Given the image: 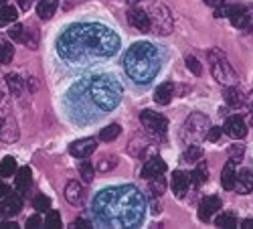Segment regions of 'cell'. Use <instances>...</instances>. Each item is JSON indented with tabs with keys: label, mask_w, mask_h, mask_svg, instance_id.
Returning <instances> with one entry per match:
<instances>
[{
	"label": "cell",
	"mask_w": 253,
	"mask_h": 229,
	"mask_svg": "<svg viewBox=\"0 0 253 229\" xmlns=\"http://www.w3.org/2000/svg\"><path fill=\"white\" fill-rule=\"evenodd\" d=\"M120 134H122L120 124H110V126H105V128L99 132V140H103V142H114Z\"/></svg>",
	"instance_id": "obj_31"
},
{
	"label": "cell",
	"mask_w": 253,
	"mask_h": 229,
	"mask_svg": "<svg viewBox=\"0 0 253 229\" xmlns=\"http://www.w3.org/2000/svg\"><path fill=\"white\" fill-rule=\"evenodd\" d=\"M209 118L203 116V114H193L184 122L182 126V140L186 144H197L199 140L207 138V132H209Z\"/></svg>",
	"instance_id": "obj_6"
},
{
	"label": "cell",
	"mask_w": 253,
	"mask_h": 229,
	"mask_svg": "<svg viewBox=\"0 0 253 229\" xmlns=\"http://www.w3.org/2000/svg\"><path fill=\"white\" fill-rule=\"evenodd\" d=\"M235 181H237V162L235 158H229V162L223 166V173H221V186L225 191H233Z\"/></svg>",
	"instance_id": "obj_14"
},
{
	"label": "cell",
	"mask_w": 253,
	"mask_h": 229,
	"mask_svg": "<svg viewBox=\"0 0 253 229\" xmlns=\"http://www.w3.org/2000/svg\"><path fill=\"white\" fill-rule=\"evenodd\" d=\"M146 150H148V140H146L144 136H136V138L128 144V154H132L134 158L144 156Z\"/></svg>",
	"instance_id": "obj_24"
},
{
	"label": "cell",
	"mask_w": 253,
	"mask_h": 229,
	"mask_svg": "<svg viewBox=\"0 0 253 229\" xmlns=\"http://www.w3.org/2000/svg\"><path fill=\"white\" fill-rule=\"evenodd\" d=\"M205 4H209V6H221V4H225V0H205Z\"/></svg>",
	"instance_id": "obj_47"
},
{
	"label": "cell",
	"mask_w": 253,
	"mask_h": 229,
	"mask_svg": "<svg viewBox=\"0 0 253 229\" xmlns=\"http://www.w3.org/2000/svg\"><path fill=\"white\" fill-rule=\"evenodd\" d=\"M217 225L219 227H237V219L231 213H223L217 217Z\"/></svg>",
	"instance_id": "obj_38"
},
{
	"label": "cell",
	"mask_w": 253,
	"mask_h": 229,
	"mask_svg": "<svg viewBox=\"0 0 253 229\" xmlns=\"http://www.w3.org/2000/svg\"><path fill=\"white\" fill-rule=\"evenodd\" d=\"M41 225H43V221H41V217H39V215H33V217H29V219H27V227H31V229L41 227Z\"/></svg>",
	"instance_id": "obj_43"
},
{
	"label": "cell",
	"mask_w": 253,
	"mask_h": 229,
	"mask_svg": "<svg viewBox=\"0 0 253 229\" xmlns=\"http://www.w3.org/2000/svg\"><path fill=\"white\" fill-rule=\"evenodd\" d=\"M231 25L237 27V29H251L253 27V8H245L237 14V16H231Z\"/></svg>",
	"instance_id": "obj_22"
},
{
	"label": "cell",
	"mask_w": 253,
	"mask_h": 229,
	"mask_svg": "<svg viewBox=\"0 0 253 229\" xmlns=\"http://www.w3.org/2000/svg\"><path fill=\"white\" fill-rule=\"evenodd\" d=\"M33 207H35V211H49L51 209V199L47 195H37L35 201H33Z\"/></svg>",
	"instance_id": "obj_36"
},
{
	"label": "cell",
	"mask_w": 253,
	"mask_h": 229,
	"mask_svg": "<svg viewBox=\"0 0 253 229\" xmlns=\"http://www.w3.org/2000/svg\"><path fill=\"white\" fill-rule=\"evenodd\" d=\"M120 49V37L97 23H77L63 31L57 41L59 55L75 65H87L91 61L108 59Z\"/></svg>",
	"instance_id": "obj_1"
},
{
	"label": "cell",
	"mask_w": 253,
	"mask_h": 229,
	"mask_svg": "<svg viewBox=\"0 0 253 229\" xmlns=\"http://www.w3.org/2000/svg\"><path fill=\"white\" fill-rule=\"evenodd\" d=\"M164 171H166V162L160 156H152V158H148L144 162L142 171H140V177L150 181V179H154L158 175H164Z\"/></svg>",
	"instance_id": "obj_13"
},
{
	"label": "cell",
	"mask_w": 253,
	"mask_h": 229,
	"mask_svg": "<svg viewBox=\"0 0 253 229\" xmlns=\"http://www.w3.org/2000/svg\"><path fill=\"white\" fill-rule=\"evenodd\" d=\"M249 124L253 126V110H251V116H249Z\"/></svg>",
	"instance_id": "obj_52"
},
{
	"label": "cell",
	"mask_w": 253,
	"mask_h": 229,
	"mask_svg": "<svg viewBox=\"0 0 253 229\" xmlns=\"http://www.w3.org/2000/svg\"><path fill=\"white\" fill-rule=\"evenodd\" d=\"M235 189L239 195H247L253 191V173L249 169H241L237 173V181H235Z\"/></svg>",
	"instance_id": "obj_18"
},
{
	"label": "cell",
	"mask_w": 253,
	"mask_h": 229,
	"mask_svg": "<svg viewBox=\"0 0 253 229\" xmlns=\"http://www.w3.org/2000/svg\"><path fill=\"white\" fill-rule=\"evenodd\" d=\"M150 209H152V213L156 215V213H160V203L156 201V199H152V203H150Z\"/></svg>",
	"instance_id": "obj_48"
},
{
	"label": "cell",
	"mask_w": 253,
	"mask_h": 229,
	"mask_svg": "<svg viewBox=\"0 0 253 229\" xmlns=\"http://www.w3.org/2000/svg\"><path fill=\"white\" fill-rule=\"evenodd\" d=\"M221 134H223V130H221L219 126H211L209 132H207V140H209V142H217V140L221 138Z\"/></svg>",
	"instance_id": "obj_40"
},
{
	"label": "cell",
	"mask_w": 253,
	"mask_h": 229,
	"mask_svg": "<svg viewBox=\"0 0 253 229\" xmlns=\"http://www.w3.org/2000/svg\"><path fill=\"white\" fill-rule=\"evenodd\" d=\"M6 4V0H0V6H4Z\"/></svg>",
	"instance_id": "obj_54"
},
{
	"label": "cell",
	"mask_w": 253,
	"mask_h": 229,
	"mask_svg": "<svg viewBox=\"0 0 253 229\" xmlns=\"http://www.w3.org/2000/svg\"><path fill=\"white\" fill-rule=\"evenodd\" d=\"M229 156L231 158H241L243 156V146L241 144H233V146L229 148Z\"/></svg>",
	"instance_id": "obj_42"
},
{
	"label": "cell",
	"mask_w": 253,
	"mask_h": 229,
	"mask_svg": "<svg viewBox=\"0 0 253 229\" xmlns=\"http://www.w3.org/2000/svg\"><path fill=\"white\" fill-rule=\"evenodd\" d=\"M209 65H211V73H213L215 81L221 86L229 88V86H237V71L233 69V65L229 63L227 55L221 49H211L209 51Z\"/></svg>",
	"instance_id": "obj_5"
},
{
	"label": "cell",
	"mask_w": 253,
	"mask_h": 229,
	"mask_svg": "<svg viewBox=\"0 0 253 229\" xmlns=\"http://www.w3.org/2000/svg\"><path fill=\"white\" fill-rule=\"evenodd\" d=\"M170 186H172V193H174L178 199H182V197L186 195V191H188V186H191V179H188V175L182 173V171H174V173H172V183H170Z\"/></svg>",
	"instance_id": "obj_16"
},
{
	"label": "cell",
	"mask_w": 253,
	"mask_h": 229,
	"mask_svg": "<svg viewBox=\"0 0 253 229\" xmlns=\"http://www.w3.org/2000/svg\"><path fill=\"white\" fill-rule=\"evenodd\" d=\"M245 101H247V106H249V110H253V90H251V93L247 95V99H245Z\"/></svg>",
	"instance_id": "obj_50"
},
{
	"label": "cell",
	"mask_w": 253,
	"mask_h": 229,
	"mask_svg": "<svg viewBox=\"0 0 253 229\" xmlns=\"http://www.w3.org/2000/svg\"><path fill=\"white\" fill-rule=\"evenodd\" d=\"M223 132H225L229 138H233V140H241V138L247 136V124H245L243 118L233 116V118H229V120L225 122Z\"/></svg>",
	"instance_id": "obj_10"
},
{
	"label": "cell",
	"mask_w": 253,
	"mask_h": 229,
	"mask_svg": "<svg viewBox=\"0 0 253 229\" xmlns=\"http://www.w3.org/2000/svg\"><path fill=\"white\" fill-rule=\"evenodd\" d=\"M0 138L4 142H14L18 138V130H16V122L12 118H6V122L2 124V130H0Z\"/></svg>",
	"instance_id": "obj_26"
},
{
	"label": "cell",
	"mask_w": 253,
	"mask_h": 229,
	"mask_svg": "<svg viewBox=\"0 0 253 229\" xmlns=\"http://www.w3.org/2000/svg\"><path fill=\"white\" fill-rule=\"evenodd\" d=\"M201 156H203V148L199 146V144H188V148L182 154V158L186 162H197V160H201Z\"/></svg>",
	"instance_id": "obj_33"
},
{
	"label": "cell",
	"mask_w": 253,
	"mask_h": 229,
	"mask_svg": "<svg viewBox=\"0 0 253 229\" xmlns=\"http://www.w3.org/2000/svg\"><path fill=\"white\" fill-rule=\"evenodd\" d=\"M14 57V47L8 39H0V65H8Z\"/></svg>",
	"instance_id": "obj_28"
},
{
	"label": "cell",
	"mask_w": 253,
	"mask_h": 229,
	"mask_svg": "<svg viewBox=\"0 0 253 229\" xmlns=\"http://www.w3.org/2000/svg\"><path fill=\"white\" fill-rule=\"evenodd\" d=\"M124 69L136 83L146 86L160 71V53L152 43H134L124 55Z\"/></svg>",
	"instance_id": "obj_3"
},
{
	"label": "cell",
	"mask_w": 253,
	"mask_h": 229,
	"mask_svg": "<svg viewBox=\"0 0 253 229\" xmlns=\"http://www.w3.org/2000/svg\"><path fill=\"white\" fill-rule=\"evenodd\" d=\"M71 227H79V229H83V227H91V223L85 221V219H75V221L71 223Z\"/></svg>",
	"instance_id": "obj_45"
},
{
	"label": "cell",
	"mask_w": 253,
	"mask_h": 229,
	"mask_svg": "<svg viewBox=\"0 0 253 229\" xmlns=\"http://www.w3.org/2000/svg\"><path fill=\"white\" fill-rule=\"evenodd\" d=\"M16 8L14 6H0V27H6V25H10V23H14L16 20Z\"/></svg>",
	"instance_id": "obj_32"
},
{
	"label": "cell",
	"mask_w": 253,
	"mask_h": 229,
	"mask_svg": "<svg viewBox=\"0 0 253 229\" xmlns=\"http://www.w3.org/2000/svg\"><path fill=\"white\" fill-rule=\"evenodd\" d=\"M172 95H174V86L172 81H164L154 90V101L160 103V106H168L172 101Z\"/></svg>",
	"instance_id": "obj_17"
},
{
	"label": "cell",
	"mask_w": 253,
	"mask_h": 229,
	"mask_svg": "<svg viewBox=\"0 0 253 229\" xmlns=\"http://www.w3.org/2000/svg\"><path fill=\"white\" fill-rule=\"evenodd\" d=\"M23 31H25V27H23V25H14V27L10 29L8 37H10L12 41H18V43H20V39H23Z\"/></svg>",
	"instance_id": "obj_41"
},
{
	"label": "cell",
	"mask_w": 253,
	"mask_h": 229,
	"mask_svg": "<svg viewBox=\"0 0 253 229\" xmlns=\"http://www.w3.org/2000/svg\"><path fill=\"white\" fill-rule=\"evenodd\" d=\"M33 2H35V0H16V4H18V8L20 10H31V6H33Z\"/></svg>",
	"instance_id": "obj_44"
},
{
	"label": "cell",
	"mask_w": 253,
	"mask_h": 229,
	"mask_svg": "<svg viewBox=\"0 0 253 229\" xmlns=\"http://www.w3.org/2000/svg\"><path fill=\"white\" fill-rule=\"evenodd\" d=\"M150 16V31H156L158 35H168L172 31V16L164 4L154 2L150 10H146Z\"/></svg>",
	"instance_id": "obj_7"
},
{
	"label": "cell",
	"mask_w": 253,
	"mask_h": 229,
	"mask_svg": "<svg viewBox=\"0 0 253 229\" xmlns=\"http://www.w3.org/2000/svg\"><path fill=\"white\" fill-rule=\"evenodd\" d=\"M188 179H191V183L197 186V184H203V183H207V179H209V169H207V162H203V160H199L197 162V169L188 175Z\"/></svg>",
	"instance_id": "obj_27"
},
{
	"label": "cell",
	"mask_w": 253,
	"mask_h": 229,
	"mask_svg": "<svg viewBox=\"0 0 253 229\" xmlns=\"http://www.w3.org/2000/svg\"><path fill=\"white\" fill-rule=\"evenodd\" d=\"M128 23H130L134 29L142 31V33H148V31H150V16H148V12L142 10V8H130V12H128Z\"/></svg>",
	"instance_id": "obj_15"
},
{
	"label": "cell",
	"mask_w": 253,
	"mask_h": 229,
	"mask_svg": "<svg viewBox=\"0 0 253 229\" xmlns=\"http://www.w3.org/2000/svg\"><path fill=\"white\" fill-rule=\"evenodd\" d=\"M89 97L93 103L103 110V112H112L120 106L122 101V86L120 81L112 75H97L91 79L89 86Z\"/></svg>",
	"instance_id": "obj_4"
},
{
	"label": "cell",
	"mask_w": 253,
	"mask_h": 229,
	"mask_svg": "<svg viewBox=\"0 0 253 229\" xmlns=\"http://www.w3.org/2000/svg\"><path fill=\"white\" fill-rule=\"evenodd\" d=\"M217 211H221V199L217 195H209L199 205V219L201 221H209Z\"/></svg>",
	"instance_id": "obj_12"
},
{
	"label": "cell",
	"mask_w": 253,
	"mask_h": 229,
	"mask_svg": "<svg viewBox=\"0 0 253 229\" xmlns=\"http://www.w3.org/2000/svg\"><path fill=\"white\" fill-rule=\"evenodd\" d=\"M0 229H18V225L14 221H4V223H0Z\"/></svg>",
	"instance_id": "obj_46"
},
{
	"label": "cell",
	"mask_w": 253,
	"mask_h": 229,
	"mask_svg": "<svg viewBox=\"0 0 253 229\" xmlns=\"http://www.w3.org/2000/svg\"><path fill=\"white\" fill-rule=\"evenodd\" d=\"M225 101H227L229 108H241L245 103V95L237 86H229L225 90Z\"/></svg>",
	"instance_id": "obj_21"
},
{
	"label": "cell",
	"mask_w": 253,
	"mask_h": 229,
	"mask_svg": "<svg viewBox=\"0 0 253 229\" xmlns=\"http://www.w3.org/2000/svg\"><path fill=\"white\" fill-rule=\"evenodd\" d=\"M93 209L99 225L136 227L144 219L146 201L136 186H110L95 197Z\"/></svg>",
	"instance_id": "obj_2"
},
{
	"label": "cell",
	"mask_w": 253,
	"mask_h": 229,
	"mask_svg": "<svg viewBox=\"0 0 253 229\" xmlns=\"http://www.w3.org/2000/svg\"><path fill=\"white\" fill-rule=\"evenodd\" d=\"M128 2H130V4H136V2H140V0H128Z\"/></svg>",
	"instance_id": "obj_53"
},
{
	"label": "cell",
	"mask_w": 253,
	"mask_h": 229,
	"mask_svg": "<svg viewBox=\"0 0 253 229\" xmlns=\"http://www.w3.org/2000/svg\"><path fill=\"white\" fill-rule=\"evenodd\" d=\"M31 181H33V173L29 166H23V169L16 171V179H14V186L20 195H27V191L31 189Z\"/></svg>",
	"instance_id": "obj_19"
},
{
	"label": "cell",
	"mask_w": 253,
	"mask_h": 229,
	"mask_svg": "<svg viewBox=\"0 0 253 229\" xmlns=\"http://www.w3.org/2000/svg\"><path fill=\"white\" fill-rule=\"evenodd\" d=\"M95 148H97L95 138H81V140H75L69 146V154L75 158H87L89 154L95 152Z\"/></svg>",
	"instance_id": "obj_9"
},
{
	"label": "cell",
	"mask_w": 253,
	"mask_h": 229,
	"mask_svg": "<svg viewBox=\"0 0 253 229\" xmlns=\"http://www.w3.org/2000/svg\"><path fill=\"white\" fill-rule=\"evenodd\" d=\"M118 166V156L116 154H108V156H101L97 160V171L99 173H110Z\"/></svg>",
	"instance_id": "obj_30"
},
{
	"label": "cell",
	"mask_w": 253,
	"mask_h": 229,
	"mask_svg": "<svg viewBox=\"0 0 253 229\" xmlns=\"http://www.w3.org/2000/svg\"><path fill=\"white\" fill-rule=\"evenodd\" d=\"M16 171H18V166H16V160L12 158V156H4L2 158V162H0V177H12V175H16Z\"/></svg>",
	"instance_id": "obj_29"
},
{
	"label": "cell",
	"mask_w": 253,
	"mask_h": 229,
	"mask_svg": "<svg viewBox=\"0 0 253 229\" xmlns=\"http://www.w3.org/2000/svg\"><path fill=\"white\" fill-rule=\"evenodd\" d=\"M45 227H61V215H59V211H49L47 213Z\"/></svg>",
	"instance_id": "obj_39"
},
{
	"label": "cell",
	"mask_w": 253,
	"mask_h": 229,
	"mask_svg": "<svg viewBox=\"0 0 253 229\" xmlns=\"http://www.w3.org/2000/svg\"><path fill=\"white\" fill-rule=\"evenodd\" d=\"M57 8H59V0H39L37 2V14H39V18H43V20L53 18Z\"/></svg>",
	"instance_id": "obj_23"
},
{
	"label": "cell",
	"mask_w": 253,
	"mask_h": 229,
	"mask_svg": "<svg viewBox=\"0 0 253 229\" xmlns=\"http://www.w3.org/2000/svg\"><path fill=\"white\" fill-rule=\"evenodd\" d=\"M140 122H142L144 130H148V134H152V136H164L168 130V120L162 114H156L152 110H144L140 114Z\"/></svg>",
	"instance_id": "obj_8"
},
{
	"label": "cell",
	"mask_w": 253,
	"mask_h": 229,
	"mask_svg": "<svg viewBox=\"0 0 253 229\" xmlns=\"http://www.w3.org/2000/svg\"><path fill=\"white\" fill-rule=\"evenodd\" d=\"M65 199L69 205H81L83 203V186L77 181H71L65 186Z\"/></svg>",
	"instance_id": "obj_20"
},
{
	"label": "cell",
	"mask_w": 253,
	"mask_h": 229,
	"mask_svg": "<svg viewBox=\"0 0 253 229\" xmlns=\"http://www.w3.org/2000/svg\"><path fill=\"white\" fill-rule=\"evenodd\" d=\"M150 191H152V195H154V197L164 195V191H166V179H164L162 175H158V177L150 179Z\"/></svg>",
	"instance_id": "obj_34"
},
{
	"label": "cell",
	"mask_w": 253,
	"mask_h": 229,
	"mask_svg": "<svg viewBox=\"0 0 253 229\" xmlns=\"http://www.w3.org/2000/svg\"><path fill=\"white\" fill-rule=\"evenodd\" d=\"M184 61H186V67H188V69H191V71H193V73H195L197 77H199V75L203 73V67H201V61H199L197 57H193V55H186V59H184Z\"/></svg>",
	"instance_id": "obj_37"
},
{
	"label": "cell",
	"mask_w": 253,
	"mask_h": 229,
	"mask_svg": "<svg viewBox=\"0 0 253 229\" xmlns=\"http://www.w3.org/2000/svg\"><path fill=\"white\" fill-rule=\"evenodd\" d=\"M241 225H243L245 229H253V219H245V221H243Z\"/></svg>",
	"instance_id": "obj_51"
},
{
	"label": "cell",
	"mask_w": 253,
	"mask_h": 229,
	"mask_svg": "<svg viewBox=\"0 0 253 229\" xmlns=\"http://www.w3.org/2000/svg\"><path fill=\"white\" fill-rule=\"evenodd\" d=\"M0 130H2V122H0Z\"/></svg>",
	"instance_id": "obj_55"
},
{
	"label": "cell",
	"mask_w": 253,
	"mask_h": 229,
	"mask_svg": "<svg viewBox=\"0 0 253 229\" xmlns=\"http://www.w3.org/2000/svg\"><path fill=\"white\" fill-rule=\"evenodd\" d=\"M6 195H8V186H6L2 181H0V199L6 197Z\"/></svg>",
	"instance_id": "obj_49"
},
{
	"label": "cell",
	"mask_w": 253,
	"mask_h": 229,
	"mask_svg": "<svg viewBox=\"0 0 253 229\" xmlns=\"http://www.w3.org/2000/svg\"><path fill=\"white\" fill-rule=\"evenodd\" d=\"M20 211H23V199H20V195H6L0 199V215L4 217H14L18 215Z\"/></svg>",
	"instance_id": "obj_11"
},
{
	"label": "cell",
	"mask_w": 253,
	"mask_h": 229,
	"mask_svg": "<svg viewBox=\"0 0 253 229\" xmlns=\"http://www.w3.org/2000/svg\"><path fill=\"white\" fill-rule=\"evenodd\" d=\"M93 164L91 162H81V166H79V175H81V181L83 183H91L93 181Z\"/></svg>",
	"instance_id": "obj_35"
},
{
	"label": "cell",
	"mask_w": 253,
	"mask_h": 229,
	"mask_svg": "<svg viewBox=\"0 0 253 229\" xmlns=\"http://www.w3.org/2000/svg\"><path fill=\"white\" fill-rule=\"evenodd\" d=\"M4 79H6V86H8V90H10V93H12L14 97L23 95V92H25V81L20 79L16 73H8Z\"/></svg>",
	"instance_id": "obj_25"
}]
</instances>
